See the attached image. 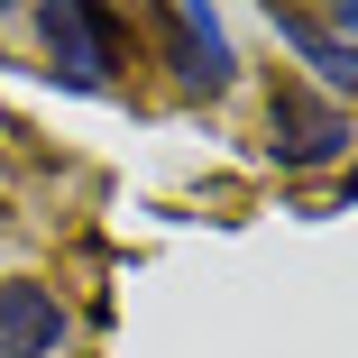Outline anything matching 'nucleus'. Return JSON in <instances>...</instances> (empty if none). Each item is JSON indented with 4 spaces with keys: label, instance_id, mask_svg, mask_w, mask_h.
Masks as SVG:
<instances>
[{
    "label": "nucleus",
    "instance_id": "nucleus-3",
    "mask_svg": "<svg viewBox=\"0 0 358 358\" xmlns=\"http://www.w3.org/2000/svg\"><path fill=\"white\" fill-rule=\"evenodd\" d=\"M157 37H166V74L193 92V101H221L239 83V46H230V19L211 0H166L157 10Z\"/></svg>",
    "mask_w": 358,
    "mask_h": 358
},
{
    "label": "nucleus",
    "instance_id": "nucleus-6",
    "mask_svg": "<svg viewBox=\"0 0 358 358\" xmlns=\"http://www.w3.org/2000/svg\"><path fill=\"white\" fill-rule=\"evenodd\" d=\"M322 28H331V37H349V46H358V0H340V10H322Z\"/></svg>",
    "mask_w": 358,
    "mask_h": 358
},
{
    "label": "nucleus",
    "instance_id": "nucleus-5",
    "mask_svg": "<svg viewBox=\"0 0 358 358\" xmlns=\"http://www.w3.org/2000/svg\"><path fill=\"white\" fill-rule=\"evenodd\" d=\"M266 28L313 64L322 101H331V92H349V101H358V46H349V37H331V28H322V10H266Z\"/></svg>",
    "mask_w": 358,
    "mask_h": 358
},
{
    "label": "nucleus",
    "instance_id": "nucleus-2",
    "mask_svg": "<svg viewBox=\"0 0 358 358\" xmlns=\"http://www.w3.org/2000/svg\"><path fill=\"white\" fill-rule=\"evenodd\" d=\"M349 148H358V120H349L340 101H322V92H303V83H275V92H266V157H275L285 175L340 166Z\"/></svg>",
    "mask_w": 358,
    "mask_h": 358
},
{
    "label": "nucleus",
    "instance_id": "nucleus-1",
    "mask_svg": "<svg viewBox=\"0 0 358 358\" xmlns=\"http://www.w3.org/2000/svg\"><path fill=\"white\" fill-rule=\"evenodd\" d=\"M37 46H46V74L74 83V92H110V64H120V19L101 0H37L28 10Z\"/></svg>",
    "mask_w": 358,
    "mask_h": 358
},
{
    "label": "nucleus",
    "instance_id": "nucleus-4",
    "mask_svg": "<svg viewBox=\"0 0 358 358\" xmlns=\"http://www.w3.org/2000/svg\"><path fill=\"white\" fill-rule=\"evenodd\" d=\"M0 358H64V303H55V285H37V275L0 285Z\"/></svg>",
    "mask_w": 358,
    "mask_h": 358
}]
</instances>
